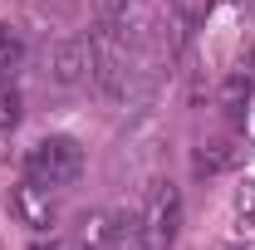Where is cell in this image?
<instances>
[{"instance_id": "cell-3", "label": "cell", "mask_w": 255, "mask_h": 250, "mask_svg": "<svg viewBox=\"0 0 255 250\" xmlns=\"http://www.w3.org/2000/svg\"><path fill=\"white\" fill-rule=\"evenodd\" d=\"M177 226H182V196H177L172 182H157V187L147 191V206H142V236H147V250H172Z\"/></svg>"}, {"instance_id": "cell-6", "label": "cell", "mask_w": 255, "mask_h": 250, "mask_svg": "<svg viewBox=\"0 0 255 250\" xmlns=\"http://www.w3.org/2000/svg\"><path fill=\"white\" fill-rule=\"evenodd\" d=\"M103 250H147V236H142V216H118L113 221V236Z\"/></svg>"}, {"instance_id": "cell-5", "label": "cell", "mask_w": 255, "mask_h": 250, "mask_svg": "<svg viewBox=\"0 0 255 250\" xmlns=\"http://www.w3.org/2000/svg\"><path fill=\"white\" fill-rule=\"evenodd\" d=\"M94 74V49H89V39H74V44H64L59 54H54V79L59 84H79V79H89Z\"/></svg>"}, {"instance_id": "cell-11", "label": "cell", "mask_w": 255, "mask_h": 250, "mask_svg": "<svg viewBox=\"0 0 255 250\" xmlns=\"http://www.w3.org/2000/svg\"><path fill=\"white\" fill-rule=\"evenodd\" d=\"M236 221H241V231L255 236V182H241L236 187Z\"/></svg>"}, {"instance_id": "cell-8", "label": "cell", "mask_w": 255, "mask_h": 250, "mask_svg": "<svg viewBox=\"0 0 255 250\" xmlns=\"http://www.w3.org/2000/svg\"><path fill=\"white\" fill-rule=\"evenodd\" d=\"M98 20L113 25V30L132 34V20H137V0H98Z\"/></svg>"}, {"instance_id": "cell-13", "label": "cell", "mask_w": 255, "mask_h": 250, "mask_svg": "<svg viewBox=\"0 0 255 250\" xmlns=\"http://www.w3.org/2000/svg\"><path fill=\"white\" fill-rule=\"evenodd\" d=\"M15 64H20V39L0 25V74H5V69H15Z\"/></svg>"}, {"instance_id": "cell-7", "label": "cell", "mask_w": 255, "mask_h": 250, "mask_svg": "<svg viewBox=\"0 0 255 250\" xmlns=\"http://www.w3.org/2000/svg\"><path fill=\"white\" fill-rule=\"evenodd\" d=\"M251 94H255V89L241 79V74H231V79L221 84V108H226V118H231V123H241V118H246V103H251Z\"/></svg>"}, {"instance_id": "cell-9", "label": "cell", "mask_w": 255, "mask_h": 250, "mask_svg": "<svg viewBox=\"0 0 255 250\" xmlns=\"http://www.w3.org/2000/svg\"><path fill=\"white\" fill-rule=\"evenodd\" d=\"M108 236H113V216H103V211L84 216V231H79V246H84V250H103Z\"/></svg>"}, {"instance_id": "cell-2", "label": "cell", "mask_w": 255, "mask_h": 250, "mask_svg": "<svg viewBox=\"0 0 255 250\" xmlns=\"http://www.w3.org/2000/svg\"><path fill=\"white\" fill-rule=\"evenodd\" d=\"M25 172H30V182L39 187L59 191L69 182H79V172H84V147L74 142V137H39L25 157Z\"/></svg>"}, {"instance_id": "cell-15", "label": "cell", "mask_w": 255, "mask_h": 250, "mask_svg": "<svg viewBox=\"0 0 255 250\" xmlns=\"http://www.w3.org/2000/svg\"><path fill=\"white\" fill-rule=\"evenodd\" d=\"M34 250H74L69 241H49V246H34Z\"/></svg>"}, {"instance_id": "cell-10", "label": "cell", "mask_w": 255, "mask_h": 250, "mask_svg": "<svg viewBox=\"0 0 255 250\" xmlns=\"http://www.w3.org/2000/svg\"><path fill=\"white\" fill-rule=\"evenodd\" d=\"M231 162H236V147L231 142H206L196 152V172H226Z\"/></svg>"}, {"instance_id": "cell-12", "label": "cell", "mask_w": 255, "mask_h": 250, "mask_svg": "<svg viewBox=\"0 0 255 250\" xmlns=\"http://www.w3.org/2000/svg\"><path fill=\"white\" fill-rule=\"evenodd\" d=\"M15 118H20V98L10 89V79L0 74V123H15Z\"/></svg>"}, {"instance_id": "cell-14", "label": "cell", "mask_w": 255, "mask_h": 250, "mask_svg": "<svg viewBox=\"0 0 255 250\" xmlns=\"http://www.w3.org/2000/svg\"><path fill=\"white\" fill-rule=\"evenodd\" d=\"M236 74H241V79L255 89V34L246 39V49H241V69H236Z\"/></svg>"}, {"instance_id": "cell-4", "label": "cell", "mask_w": 255, "mask_h": 250, "mask_svg": "<svg viewBox=\"0 0 255 250\" xmlns=\"http://www.w3.org/2000/svg\"><path fill=\"white\" fill-rule=\"evenodd\" d=\"M10 211L20 216V226H30V231H49V226H54V216H59L54 191L39 187V182H20V187L10 191Z\"/></svg>"}, {"instance_id": "cell-1", "label": "cell", "mask_w": 255, "mask_h": 250, "mask_svg": "<svg viewBox=\"0 0 255 250\" xmlns=\"http://www.w3.org/2000/svg\"><path fill=\"white\" fill-rule=\"evenodd\" d=\"M128 39H132L128 30H113V25H103V20H98L94 39H89L98 89H103L108 98H118V103L132 94V44H128Z\"/></svg>"}]
</instances>
